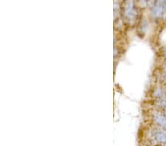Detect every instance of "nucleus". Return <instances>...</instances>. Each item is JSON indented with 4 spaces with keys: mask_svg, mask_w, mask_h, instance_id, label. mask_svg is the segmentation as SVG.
<instances>
[{
    "mask_svg": "<svg viewBox=\"0 0 166 146\" xmlns=\"http://www.w3.org/2000/svg\"><path fill=\"white\" fill-rule=\"evenodd\" d=\"M158 140L159 142H166V134H162L158 135Z\"/></svg>",
    "mask_w": 166,
    "mask_h": 146,
    "instance_id": "obj_1",
    "label": "nucleus"
}]
</instances>
